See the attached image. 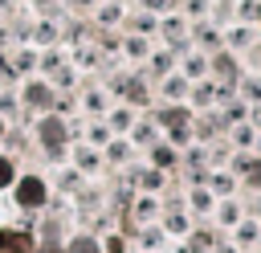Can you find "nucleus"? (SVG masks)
Segmentation results:
<instances>
[{
	"label": "nucleus",
	"instance_id": "20e7f679",
	"mask_svg": "<svg viewBox=\"0 0 261 253\" xmlns=\"http://www.w3.org/2000/svg\"><path fill=\"white\" fill-rule=\"evenodd\" d=\"M4 241H8V237H4V233H0V245H4Z\"/></svg>",
	"mask_w": 261,
	"mask_h": 253
},
{
	"label": "nucleus",
	"instance_id": "f257e3e1",
	"mask_svg": "<svg viewBox=\"0 0 261 253\" xmlns=\"http://www.w3.org/2000/svg\"><path fill=\"white\" fill-rule=\"evenodd\" d=\"M41 196H45V188H41V180H20V188H16V200L20 204H41Z\"/></svg>",
	"mask_w": 261,
	"mask_h": 253
},
{
	"label": "nucleus",
	"instance_id": "f03ea898",
	"mask_svg": "<svg viewBox=\"0 0 261 253\" xmlns=\"http://www.w3.org/2000/svg\"><path fill=\"white\" fill-rule=\"evenodd\" d=\"M12 180V167H8V159H0V184H8Z\"/></svg>",
	"mask_w": 261,
	"mask_h": 253
},
{
	"label": "nucleus",
	"instance_id": "7ed1b4c3",
	"mask_svg": "<svg viewBox=\"0 0 261 253\" xmlns=\"http://www.w3.org/2000/svg\"><path fill=\"white\" fill-rule=\"evenodd\" d=\"M73 253H94V245H90V241H77V245H73Z\"/></svg>",
	"mask_w": 261,
	"mask_h": 253
}]
</instances>
